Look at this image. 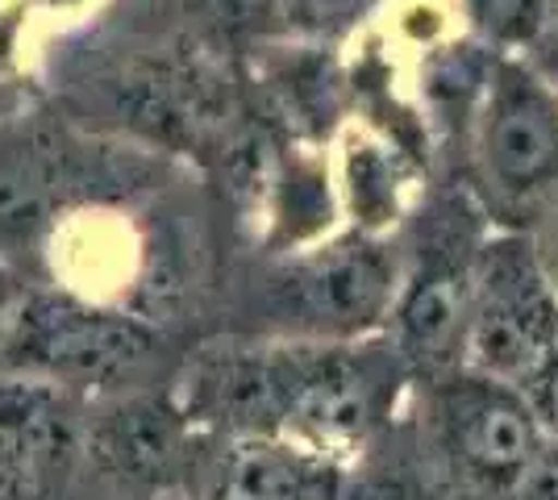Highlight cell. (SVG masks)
Listing matches in <instances>:
<instances>
[{
    "instance_id": "obj_9",
    "label": "cell",
    "mask_w": 558,
    "mask_h": 500,
    "mask_svg": "<svg viewBox=\"0 0 558 500\" xmlns=\"http://www.w3.org/2000/svg\"><path fill=\"white\" fill-rule=\"evenodd\" d=\"M84 454L88 422L71 392L0 376V497L47 500L63 492Z\"/></svg>"
},
{
    "instance_id": "obj_8",
    "label": "cell",
    "mask_w": 558,
    "mask_h": 500,
    "mask_svg": "<svg viewBox=\"0 0 558 500\" xmlns=\"http://www.w3.org/2000/svg\"><path fill=\"white\" fill-rule=\"evenodd\" d=\"M480 171L505 200H534L558 184V93L525 59H496L475 118Z\"/></svg>"
},
{
    "instance_id": "obj_7",
    "label": "cell",
    "mask_w": 558,
    "mask_h": 500,
    "mask_svg": "<svg viewBox=\"0 0 558 500\" xmlns=\"http://www.w3.org/2000/svg\"><path fill=\"white\" fill-rule=\"evenodd\" d=\"M347 467L279 434H201L180 488L184 500H342Z\"/></svg>"
},
{
    "instance_id": "obj_1",
    "label": "cell",
    "mask_w": 558,
    "mask_h": 500,
    "mask_svg": "<svg viewBox=\"0 0 558 500\" xmlns=\"http://www.w3.org/2000/svg\"><path fill=\"white\" fill-rule=\"evenodd\" d=\"M155 355L159 338L142 317L93 305L75 292H29L0 333L4 376L50 383L71 397L125 388Z\"/></svg>"
},
{
    "instance_id": "obj_10",
    "label": "cell",
    "mask_w": 558,
    "mask_h": 500,
    "mask_svg": "<svg viewBox=\"0 0 558 500\" xmlns=\"http://www.w3.org/2000/svg\"><path fill=\"white\" fill-rule=\"evenodd\" d=\"M187 447L192 426L171 401H125L109 417L88 422V459H96L117 484H180Z\"/></svg>"
},
{
    "instance_id": "obj_19",
    "label": "cell",
    "mask_w": 558,
    "mask_h": 500,
    "mask_svg": "<svg viewBox=\"0 0 558 500\" xmlns=\"http://www.w3.org/2000/svg\"><path fill=\"white\" fill-rule=\"evenodd\" d=\"M13 313V280H9V271L0 267V317H9Z\"/></svg>"
},
{
    "instance_id": "obj_2",
    "label": "cell",
    "mask_w": 558,
    "mask_h": 500,
    "mask_svg": "<svg viewBox=\"0 0 558 500\" xmlns=\"http://www.w3.org/2000/svg\"><path fill=\"white\" fill-rule=\"evenodd\" d=\"M404 376L392 342H283L276 434L350 467L392 417Z\"/></svg>"
},
{
    "instance_id": "obj_18",
    "label": "cell",
    "mask_w": 558,
    "mask_h": 500,
    "mask_svg": "<svg viewBox=\"0 0 558 500\" xmlns=\"http://www.w3.org/2000/svg\"><path fill=\"white\" fill-rule=\"evenodd\" d=\"M205 4H209L213 17L230 29H255L267 13V0H205Z\"/></svg>"
},
{
    "instance_id": "obj_13",
    "label": "cell",
    "mask_w": 558,
    "mask_h": 500,
    "mask_svg": "<svg viewBox=\"0 0 558 500\" xmlns=\"http://www.w3.org/2000/svg\"><path fill=\"white\" fill-rule=\"evenodd\" d=\"M375 0H283L288 17H296L308 29H322V34H333V29H347L350 22H359Z\"/></svg>"
},
{
    "instance_id": "obj_22",
    "label": "cell",
    "mask_w": 558,
    "mask_h": 500,
    "mask_svg": "<svg viewBox=\"0 0 558 500\" xmlns=\"http://www.w3.org/2000/svg\"><path fill=\"white\" fill-rule=\"evenodd\" d=\"M0 500H4V497H0Z\"/></svg>"
},
{
    "instance_id": "obj_5",
    "label": "cell",
    "mask_w": 558,
    "mask_h": 500,
    "mask_svg": "<svg viewBox=\"0 0 558 500\" xmlns=\"http://www.w3.org/2000/svg\"><path fill=\"white\" fill-rule=\"evenodd\" d=\"M480 251V217L463 200H450L429 217L417 263L400 280L392 309V346L409 371L446 380L463 367Z\"/></svg>"
},
{
    "instance_id": "obj_21",
    "label": "cell",
    "mask_w": 558,
    "mask_h": 500,
    "mask_svg": "<svg viewBox=\"0 0 558 500\" xmlns=\"http://www.w3.org/2000/svg\"><path fill=\"white\" fill-rule=\"evenodd\" d=\"M550 22H558V0H555V9H550Z\"/></svg>"
},
{
    "instance_id": "obj_15",
    "label": "cell",
    "mask_w": 558,
    "mask_h": 500,
    "mask_svg": "<svg viewBox=\"0 0 558 500\" xmlns=\"http://www.w3.org/2000/svg\"><path fill=\"white\" fill-rule=\"evenodd\" d=\"M342 500H438L429 488H417L409 479H359L347 484V497Z\"/></svg>"
},
{
    "instance_id": "obj_12",
    "label": "cell",
    "mask_w": 558,
    "mask_h": 500,
    "mask_svg": "<svg viewBox=\"0 0 558 500\" xmlns=\"http://www.w3.org/2000/svg\"><path fill=\"white\" fill-rule=\"evenodd\" d=\"M475 25L496 47H530L550 25L555 0H463Z\"/></svg>"
},
{
    "instance_id": "obj_4",
    "label": "cell",
    "mask_w": 558,
    "mask_h": 500,
    "mask_svg": "<svg viewBox=\"0 0 558 500\" xmlns=\"http://www.w3.org/2000/svg\"><path fill=\"white\" fill-rule=\"evenodd\" d=\"M555 355L558 288L546 263L521 234L488 239L475 267L463 367L512 388H530Z\"/></svg>"
},
{
    "instance_id": "obj_3",
    "label": "cell",
    "mask_w": 558,
    "mask_h": 500,
    "mask_svg": "<svg viewBox=\"0 0 558 500\" xmlns=\"http://www.w3.org/2000/svg\"><path fill=\"white\" fill-rule=\"evenodd\" d=\"M429 438L446 476L466 497L517 500L550 438L525 388L488 380L480 371H450L429 392Z\"/></svg>"
},
{
    "instance_id": "obj_17",
    "label": "cell",
    "mask_w": 558,
    "mask_h": 500,
    "mask_svg": "<svg viewBox=\"0 0 558 500\" xmlns=\"http://www.w3.org/2000/svg\"><path fill=\"white\" fill-rule=\"evenodd\" d=\"M517 500H558V438H550V447L537 459L534 476L525 479Z\"/></svg>"
},
{
    "instance_id": "obj_6",
    "label": "cell",
    "mask_w": 558,
    "mask_h": 500,
    "mask_svg": "<svg viewBox=\"0 0 558 500\" xmlns=\"http://www.w3.org/2000/svg\"><path fill=\"white\" fill-rule=\"evenodd\" d=\"M400 280L379 242H342L292 263L271 284V313L292 342H359L392 317Z\"/></svg>"
},
{
    "instance_id": "obj_11",
    "label": "cell",
    "mask_w": 558,
    "mask_h": 500,
    "mask_svg": "<svg viewBox=\"0 0 558 500\" xmlns=\"http://www.w3.org/2000/svg\"><path fill=\"white\" fill-rule=\"evenodd\" d=\"M54 163L25 138H0V251L25 246L47 225Z\"/></svg>"
},
{
    "instance_id": "obj_14",
    "label": "cell",
    "mask_w": 558,
    "mask_h": 500,
    "mask_svg": "<svg viewBox=\"0 0 558 500\" xmlns=\"http://www.w3.org/2000/svg\"><path fill=\"white\" fill-rule=\"evenodd\" d=\"M525 397H530V405H534L537 422L546 429V438H558V355L530 380Z\"/></svg>"
},
{
    "instance_id": "obj_16",
    "label": "cell",
    "mask_w": 558,
    "mask_h": 500,
    "mask_svg": "<svg viewBox=\"0 0 558 500\" xmlns=\"http://www.w3.org/2000/svg\"><path fill=\"white\" fill-rule=\"evenodd\" d=\"M525 63H530V72H534L550 93H558V22H550L534 42H530Z\"/></svg>"
},
{
    "instance_id": "obj_20",
    "label": "cell",
    "mask_w": 558,
    "mask_h": 500,
    "mask_svg": "<svg viewBox=\"0 0 558 500\" xmlns=\"http://www.w3.org/2000/svg\"><path fill=\"white\" fill-rule=\"evenodd\" d=\"M546 271H550V280H555V288H558V242H555V259L546 263Z\"/></svg>"
}]
</instances>
